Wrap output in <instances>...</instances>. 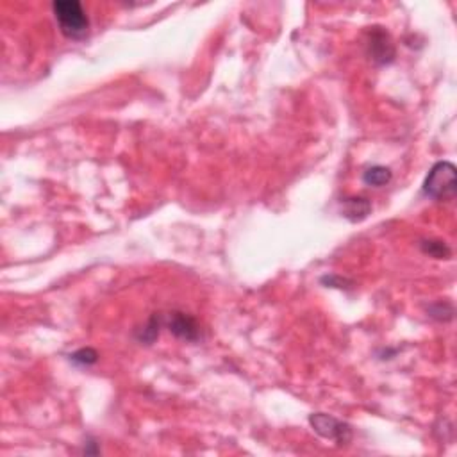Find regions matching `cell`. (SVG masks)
Returning a JSON list of instances; mask_svg holds the SVG:
<instances>
[{
    "label": "cell",
    "mask_w": 457,
    "mask_h": 457,
    "mask_svg": "<svg viewBox=\"0 0 457 457\" xmlns=\"http://www.w3.org/2000/svg\"><path fill=\"white\" fill-rule=\"evenodd\" d=\"M52 13L68 39L81 41L90 35V18L79 0H56L52 2Z\"/></svg>",
    "instance_id": "6da1fadb"
},
{
    "label": "cell",
    "mask_w": 457,
    "mask_h": 457,
    "mask_svg": "<svg viewBox=\"0 0 457 457\" xmlns=\"http://www.w3.org/2000/svg\"><path fill=\"white\" fill-rule=\"evenodd\" d=\"M423 193L432 200H452L457 193V170L454 163H436L423 181Z\"/></svg>",
    "instance_id": "7a4b0ae2"
},
{
    "label": "cell",
    "mask_w": 457,
    "mask_h": 457,
    "mask_svg": "<svg viewBox=\"0 0 457 457\" xmlns=\"http://www.w3.org/2000/svg\"><path fill=\"white\" fill-rule=\"evenodd\" d=\"M367 54L376 65H389L395 61L397 50L389 32L384 27H370L367 32Z\"/></svg>",
    "instance_id": "3957f363"
},
{
    "label": "cell",
    "mask_w": 457,
    "mask_h": 457,
    "mask_svg": "<svg viewBox=\"0 0 457 457\" xmlns=\"http://www.w3.org/2000/svg\"><path fill=\"white\" fill-rule=\"evenodd\" d=\"M311 427L315 429L316 434H320L325 440H331L338 445H347L352 440V427L349 423L334 418L331 414L313 413L309 416Z\"/></svg>",
    "instance_id": "277c9868"
},
{
    "label": "cell",
    "mask_w": 457,
    "mask_h": 457,
    "mask_svg": "<svg viewBox=\"0 0 457 457\" xmlns=\"http://www.w3.org/2000/svg\"><path fill=\"white\" fill-rule=\"evenodd\" d=\"M164 324H166V327H168V331L172 332L173 336L179 338V340L195 343L202 336L199 322L191 315H188V313H182V311H172L168 318L164 320Z\"/></svg>",
    "instance_id": "5b68a950"
},
{
    "label": "cell",
    "mask_w": 457,
    "mask_h": 457,
    "mask_svg": "<svg viewBox=\"0 0 457 457\" xmlns=\"http://www.w3.org/2000/svg\"><path fill=\"white\" fill-rule=\"evenodd\" d=\"M341 213L352 224L362 222L371 213V202L364 197H349L341 200Z\"/></svg>",
    "instance_id": "8992f818"
},
{
    "label": "cell",
    "mask_w": 457,
    "mask_h": 457,
    "mask_svg": "<svg viewBox=\"0 0 457 457\" xmlns=\"http://www.w3.org/2000/svg\"><path fill=\"white\" fill-rule=\"evenodd\" d=\"M393 179V172L388 166H382V164H373L370 168L364 170L362 173V182L371 188H382V186L389 184Z\"/></svg>",
    "instance_id": "52a82bcc"
},
{
    "label": "cell",
    "mask_w": 457,
    "mask_h": 457,
    "mask_svg": "<svg viewBox=\"0 0 457 457\" xmlns=\"http://www.w3.org/2000/svg\"><path fill=\"white\" fill-rule=\"evenodd\" d=\"M163 325H164V318L155 313V315L150 316V320H148L147 324H145V327L136 331V340H138L139 343H145V345H152V343L157 340V336H159V331Z\"/></svg>",
    "instance_id": "ba28073f"
},
{
    "label": "cell",
    "mask_w": 457,
    "mask_h": 457,
    "mask_svg": "<svg viewBox=\"0 0 457 457\" xmlns=\"http://www.w3.org/2000/svg\"><path fill=\"white\" fill-rule=\"evenodd\" d=\"M420 249L425 255L434 259H449L452 255V251L449 249V245L440 240H423L420 243Z\"/></svg>",
    "instance_id": "9c48e42d"
},
{
    "label": "cell",
    "mask_w": 457,
    "mask_h": 457,
    "mask_svg": "<svg viewBox=\"0 0 457 457\" xmlns=\"http://www.w3.org/2000/svg\"><path fill=\"white\" fill-rule=\"evenodd\" d=\"M427 313L431 318L438 320V322H450L454 318V306L452 302H447V300H440V302H434L427 307Z\"/></svg>",
    "instance_id": "30bf717a"
},
{
    "label": "cell",
    "mask_w": 457,
    "mask_h": 457,
    "mask_svg": "<svg viewBox=\"0 0 457 457\" xmlns=\"http://www.w3.org/2000/svg\"><path fill=\"white\" fill-rule=\"evenodd\" d=\"M70 361L82 368L93 367V364L99 361V352H97L95 349H90V347H86V349H79L75 350L74 354H70Z\"/></svg>",
    "instance_id": "8fae6325"
},
{
    "label": "cell",
    "mask_w": 457,
    "mask_h": 457,
    "mask_svg": "<svg viewBox=\"0 0 457 457\" xmlns=\"http://www.w3.org/2000/svg\"><path fill=\"white\" fill-rule=\"evenodd\" d=\"M322 282L327 286H331V288H347L345 284L352 286L350 280L343 279V277H340V275H325V277H322Z\"/></svg>",
    "instance_id": "7c38bea8"
}]
</instances>
